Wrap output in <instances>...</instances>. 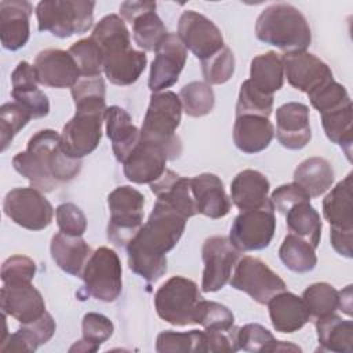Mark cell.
<instances>
[{"label":"cell","instance_id":"obj_9","mask_svg":"<svg viewBox=\"0 0 353 353\" xmlns=\"http://www.w3.org/2000/svg\"><path fill=\"white\" fill-rule=\"evenodd\" d=\"M229 283L261 305H266L274 295L285 291L284 280L263 261L250 255L237 261Z\"/></svg>","mask_w":353,"mask_h":353},{"label":"cell","instance_id":"obj_47","mask_svg":"<svg viewBox=\"0 0 353 353\" xmlns=\"http://www.w3.org/2000/svg\"><path fill=\"white\" fill-rule=\"evenodd\" d=\"M273 110V95L265 94L252 85L250 80L243 81L236 103V116L255 114L269 117Z\"/></svg>","mask_w":353,"mask_h":353},{"label":"cell","instance_id":"obj_5","mask_svg":"<svg viewBox=\"0 0 353 353\" xmlns=\"http://www.w3.org/2000/svg\"><path fill=\"white\" fill-rule=\"evenodd\" d=\"M95 1L87 0H43L36 6L40 32L66 39L85 33L94 22Z\"/></svg>","mask_w":353,"mask_h":353},{"label":"cell","instance_id":"obj_41","mask_svg":"<svg viewBox=\"0 0 353 353\" xmlns=\"http://www.w3.org/2000/svg\"><path fill=\"white\" fill-rule=\"evenodd\" d=\"M131 25L134 41L143 51H154L160 41L167 36V29L156 14V8L142 12L131 22Z\"/></svg>","mask_w":353,"mask_h":353},{"label":"cell","instance_id":"obj_37","mask_svg":"<svg viewBox=\"0 0 353 353\" xmlns=\"http://www.w3.org/2000/svg\"><path fill=\"white\" fill-rule=\"evenodd\" d=\"M321 124L327 138L342 148L347 160H352L353 108L352 102L338 109L321 113Z\"/></svg>","mask_w":353,"mask_h":353},{"label":"cell","instance_id":"obj_2","mask_svg":"<svg viewBox=\"0 0 353 353\" xmlns=\"http://www.w3.org/2000/svg\"><path fill=\"white\" fill-rule=\"evenodd\" d=\"M255 34L262 43L274 46L285 54L306 51L312 41L310 26L305 15L288 3L266 7L256 19Z\"/></svg>","mask_w":353,"mask_h":353},{"label":"cell","instance_id":"obj_60","mask_svg":"<svg viewBox=\"0 0 353 353\" xmlns=\"http://www.w3.org/2000/svg\"><path fill=\"white\" fill-rule=\"evenodd\" d=\"M99 347L97 346V345H94V343H91V342H88V341H85V339H80V341H77L70 349H69V352L70 353H73V352H81V353H90V352H97Z\"/></svg>","mask_w":353,"mask_h":353},{"label":"cell","instance_id":"obj_13","mask_svg":"<svg viewBox=\"0 0 353 353\" xmlns=\"http://www.w3.org/2000/svg\"><path fill=\"white\" fill-rule=\"evenodd\" d=\"M105 112L76 110V114L63 125L61 135L62 150L73 157L83 159L92 153L102 137Z\"/></svg>","mask_w":353,"mask_h":353},{"label":"cell","instance_id":"obj_6","mask_svg":"<svg viewBox=\"0 0 353 353\" xmlns=\"http://www.w3.org/2000/svg\"><path fill=\"white\" fill-rule=\"evenodd\" d=\"M201 301L203 296L197 284L182 276L168 279L154 294V307L159 317L178 327L196 324Z\"/></svg>","mask_w":353,"mask_h":353},{"label":"cell","instance_id":"obj_42","mask_svg":"<svg viewBox=\"0 0 353 353\" xmlns=\"http://www.w3.org/2000/svg\"><path fill=\"white\" fill-rule=\"evenodd\" d=\"M156 350L159 353H189L207 352L205 331L192 330L188 332L163 331L157 335Z\"/></svg>","mask_w":353,"mask_h":353},{"label":"cell","instance_id":"obj_15","mask_svg":"<svg viewBox=\"0 0 353 353\" xmlns=\"http://www.w3.org/2000/svg\"><path fill=\"white\" fill-rule=\"evenodd\" d=\"M154 52L148 85L153 92H160L178 81L186 63L188 51L176 33H167Z\"/></svg>","mask_w":353,"mask_h":353},{"label":"cell","instance_id":"obj_52","mask_svg":"<svg viewBox=\"0 0 353 353\" xmlns=\"http://www.w3.org/2000/svg\"><path fill=\"white\" fill-rule=\"evenodd\" d=\"M36 274V263L25 255H12L1 265V281L6 285L32 283Z\"/></svg>","mask_w":353,"mask_h":353},{"label":"cell","instance_id":"obj_10","mask_svg":"<svg viewBox=\"0 0 353 353\" xmlns=\"http://www.w3.org/2000/svg\"><path fill=\"white\" fill-rule=\"evenodd\" d=\"M276 230L274 207L269 200L263 207L240 211L230 228L229 240L241 252L266 248Z\"/></svg>","mask_w":353,"mask_h":353},{"label":"cell","instance_id":"obj_11","mask_svg":"<svg viewBox=\"0 0 353 353\" xmlns=\"http://www.w3.org/2000/svg\"><path fill=\"white\" fill-rule=\"evenodd\" d=\"M3 210L14 223L28 230L46 229L54 216L51 203L32 186L11 189L4 197Z\"/></svg>","mask_w":353,"mask_h":353},{"label":"cell","instance_id":"obj_1","mask_svg":"<svg viewBox=\"0 0 353 353\" xmlns=\"http://www.w3.org/2000/svg\"><path fill=\"white\" fill-rule=\"evenodd\" d=\"M186 226V218L156 200L154 207L138 233L127 244L128 268L148 283L157 281L167 272V256Z\"/></svg>","mask_w":353,"mask_h":353},{"label":"cell","instance_id":"obj_26","mask_svg":"<svg viewBox=\"0 0 353 353\" xmlns=\"http://www.w3.org/2000/svg\"><path fill=\"white\" fill-rule=\"evenodd\" d=\"M266 305L269 306L273 328L283 334H292L301 330L310 319L302 298L288 291L279 292Z\"/></svg>","mask_w":353,"mask_h":353},{"label":"cell","instance_id":"obj_46","mask_svg":"<svg viewBox=\"0 0 353 353\" xmlns=\"http://www.w3.org/2000/svg\"><path fill=\"white\" fill-rule=\"evenodd\" d=\"M68 51L73 57L81 77L101 76V72H103V54L91 37L76 41Z\"/></svg>","mask_w":353,"mask_h":353},{"label":"cell","instance_id":"obj_24","mask_svg":"<svg viewBox=\"0 0 353 353\" xmlns=\"http://www.w3.org/2000/svg\"><path fill=\"white\" fill-rule=\"evenodd\" d=\"M150 190L156 194L159 201L164 203L186 219L199 214L190 190V179L183 178L171 170H165L159 179L152 182Z\"/></svg>","mask_w":353,"mask_h":353},{"label":"cell","instance_id":"obj_3","mask_svg":"<svg viewBox=\"0 0 353 353\" xmlns=\"http://www.w3.org/2000/svg\"><path fill=\"white\" fill-rule=\"evenodd\" d=\"M182 116L179 95L172 91L153 92L141 127V139L167 149L171 160L179 157L182 143L175 134Z\"/></svg>","mask_w":353,"mask_h":353},{"label":"cell","instance_id":"obj_44","mask_svg":"<svg viewBox=\"0 0 353 353\" xmlns=\"http://www.w3.org/2000/svg\"><path fill=\"white\" fill-rule=\"evenodd\" d=\"M179 99L182 110L190 117H201L208 114L215 105V95L210 84L203 81H192L181 88Z\"/></svg>","mask_w":353,"mask_h":353},{"label":"cell","instance_id":"obj_7","mask_svg":"<svg viewBox=\"0 0 353 353\" xmlns=\"http://www.w3.org/2000/svg\"><path fill=\"white\" fill-rule=\"evenodd\" d=\"M110 218L108 239L117 247H127L143 222V194L131 186H119L108 196Z\"/></svg>","mask_w":353,"mask_h":353},{"label":"cell","instance_id":"obj_57","mask_svg":"<svg viewBox=\"0 0 353 353\" xmlns=\"http://www.w3.org/2000/svg\"><path fill=\"white\" fill-rule=\"evenodd\" d=\"M330 239L331 245L339 255L346 258L353 256V230L331 228Z\"/></svg>","mask_w":353,"mask_h":353},{"label":"cell","instance_id":"obj_59","mask_svg":"<svg viewBox=\"0 0 353 353\" xmlns=\"http://www.w3.org/2000/svg\"><path fill=\"white\" fill-rule=\"evenodd\" d=\"M339 294V307L338 310H342L345 314L352 316V285H346L345 290L338 291Z\"/></svg>","mask_w":353,"mask_h":353},{"label":"cell","instance_id":"obj_58","mask_svg":"<svg viewBox=\"0 0 353 353\" xmlns=\"http://www.w3.org/2000/svg\"><path fill=\"white\" fill-rule=\"evenodd\" d=\"M156 8V3L153 1H124L120 4V15L123 19L128 21L130 23L142 12Z\"/></svg>","mask_w":353,"mask_h":353},{"label":"cell","instance_id":"obj_31","mask_svg":"<svg viewBox=\"0 0 353 353\" xmlns=\"http://www.w3.org/2000/svg\"><path fill=\"white\" fill-rule=\"evenodd\" d=\"M55 321L50 313H44L40 319L22 324L17 332L1 341V352H34L40 345L48 342L55 332Z\"/></svg>","mask_w":353,"mask_h":353},{"label":"cell","instance_id":"obj_40","mask_svg":"<svg viewBox=\"0 0 353 353\" xmlns=\"http://www.w3.org/2000/svg\"><path fill=\"white\" fill-rule=\"evenodd\" d=\"M314 250L316 248L312 247L307 241L290 233L284 237L280 245L279 256L290 270L295 273H307L317 265Z\"/></svg>","mask_w":353,"mask_h":353},{"label":"cell","instance_id":"obj_45","mask_svg":"<svg viewBox=\"0 0 353 353\" xmlns=\"http://www.w3.org/2000/svg\"><path fill=\"white\" fill-rule=\"evenodd\" d=\"M302 301L305 302L310 317L314 319L332 314L339 307L338 290L328 283L310 284L303 291Z\"/></svg>","mask_w":353,"mask_h":353},{"label":"cell","instance_id":"obj_16","mask_svg":"<svg viewBox=\"0 0 353 353\" xmlns=\"http://www.w3.org/2000/svg\"><path fill=\"white\" fill-rule=\"evenodd\" d=\"M284 77L296 90L310 94L334 80L330 66L307 51L288 52L281 57Z\"/></svg>","mask_w":353,"mask_h":353},{"label":"cell","instance_id":"obj_54","mask_svg":"<svg viewBox=\"0 0 353 353\" xmlns=\"http://www.w3.org/2000/svg\"><path fill=\"white\" fill-rule=\"evenodd\" d=\"M83 339L97 345L98 347L113 334V323L101 313H87L81 323Z\"/></svg>","mask_w":353,"mask_h":353},{"label":"cell","instance_id":"obj_34","mask_svg":"<svg viewBox=\"0 0 353 353\" xmlns=\"http://www.w3.org/2000/svg\"><path fill=\"white\" fill-rule=\"evenodd\" d=\"M294 182L310 197H319L331 188L334 182V170L325 159L309 157L295 168Z\"/></svg>","mask_w":353,"mask_h":353},{"label":"cell","instance_id":"obj_55","mask_svg":"<svg viewBox=\"0 0 353 353\" xmlns=\"http://www.w3.org/2000/svg\"><path fill=\"white\" fill-rule=\"evenodd\" d=\"M270 201L276 211L285 215V212L295 204L302 201H310V196L295 182L281 185L273 190Z\"/></svg>","mask_w":353,"mask_h":353},{"label":"cell","instance_id":"obj_17","mask_svg":"<svg viewBox=\"0 0 353 353\" xmlns=\"http://www.w3.org/2000/svg\"><path fill=\"white\" fill-rule=\"evenodd\" d=\"M168 160H171V157L165 148L139 139L138 145L123 163L124 175L132 183L150 185L164 174Z\"/></svg>","mask_w":353,"mask_h":353},{"label":"cell","instance_id":"obj_23","mask_svg":"<svg viewBox=\"0 0 353 353\" xmlns=\"http://www.w3.org/2000/svg\"><path fill=\"white\" fill-rule=\"evenodd\" d=\"M190 190L199 214L218 219L230 211V200L221 178L215 174L204 172L190 178Z\"/></svg>","mask_w":353,"mask_h":353},{"label":"cell","instance_id":"obj_39","mask_svg":"<svg viewBox=\"0 0 353 353\" xmlns=\"http://www.w3.org/2000/svg\"><path fill=\"white\" fill-rule=\"evenodd\" d=\"M239 349L245 352H301V347L290 342L277 341L273 334L261 324L250 323L237 330Z\"/></svg>","mask_w":353,"mask_h":353},{"label":"cell","instance_id":"obj_28","mask_svg":"<svg viewBox=\"0 0 353 353\" xmlns=\"http://www.w3.org/2000/svg\"><path fill=\"white\" fill-rule=\"evenodd\" d=\"M268 178L256 170H243L230 183V197L240 210H255L263 207L270 199Z\"/></svg>","mask_w":353,"mask_h":353},{"label":"cell","instance_id":"obj_27","mask_svg":"<svg viewBox=\"0 0 353 353\" xmlns=\"http://www.w3.org/2000/svg\"><path fill=\"white\" fill-rule=\"evenodd\" d=\"M106 134L117 161L124 163L141 139V131L132 124L131 116L120 106H110L105 112Z\"/></svg>","mask_w":353,"mask_h":353},{"label":"cell","instance_id":"obj_30","mask_svg":"<svg viewBox=\"0 0 353 353\" xmlns=\"http://www.w3.org/2000/svg\"><path fill=\"white\" fill-rule=\"evenodd\" d=\"M146 54L134 48H125L103 57V73L114 85L134 84L146 68Z\"/></svg>","mask_w":353,"mask_h":353},{"label":"cell","instance_id":"obj_32","mask_svg":"<svg viewBox=\"0 0 353 353\" xmlns=\"http://www.w3.org/2000/svg\"><path fill=\"white\" fill-rule=\"evenodd\" d=\"M352 176L347 174L339 181L323 200V214L334 229L353 230V199Z\"/></svg>","mask_w":353,"mask_h":353},{"label":"cell","instance_id":"obj_51","mask_svg":"<svg viewBox=\"0 0 353 353\" xmlns=\"http://www.w3.org/2000/svg\"><path fill=\"white\" fill-rule=\"evenodd\" d=\"M312 106L321 114L334 109H338L346 103H350L349 94L346 88L336 83L335 80H331L330 83L321 85L320 88L314 90L313 92L307 94Z\"/></svg>","mask_w":353,"mask_h":353},{"label":"cell","instance_id":"obj_56","mask_svg":"<svg viewBox=\"0 0 353 353\" xmlns=\"http://www.w3.org/2000/svg\"><path fill=\"white\" fill-rule=\"evenodd\" d=\"M237 327L226 331H205L207 352L214 353H229L239 350L237 343Z\"/></svg>","mask_w":353,"mask_h":353},{"label":"cell","instance_id":"obj_50","mask_svg":"<svg viewBox=\"0 0 353 353\" xmlns=\"http://www.w3.org/2000/svg\"><path fill=\"white\" fill-rule=\"evenodd\" d=\"M196 324L203 325L207 331H226L234 327V316L226 306L203 299L199 306Z\"/></svg>","mask_w":353,"mask_h":353},{"label":"cell","instance_id":"obj_4","mask_svg":"<svg viewBox=\"0 0 353 353\" xmlns=\"http://www.w3.org/2000/svg\"><path fill=\"white\" fill-rule=\"evenodd\" d=\"M61 135L54 130H40L30 137L26 150L12 159L17 172L25 176L32 188L47 193L57 188L58 181L52 175L55 154L59 148Z\"/></svg>","mask_w":353,"mask_h":353},{"label":"cell","instance_id":"obj_14","mask_svg":"<svg viewBox=\"0 0 353 353\" xmlns=\"http://www.w3.org/2000/svg\"><path fill=\"white\" fill-rule=\"evenodd\" d=\"M178 37L192 54L204 61L225 47L219 28L203 14L193 10L182 12L178 22Z\"/></svg>","mask_w":353,"mask_h":353},{"label":"cell","instance_id":"obj_38","mask_svg":"<svg viewBox=\"0 0 353 353\" xmlns=\"http://www.w3.org/2000/svg\"><path fill=\"white\" fill-rule=\"evenodd\" d=\"M91 39L99 46L103 57L131 47L130 32L121 17L109 14L94 28Z\"/></svg>","mask_w":353,"mask_h":353},{"label":"cell","instance_id":"obj_48","mask_svg":"<svg viewBox=\"0 0 353 353\" xmlns=\"http://www.w3.org/2000/svg\"><path fill=\"white\" fill-rule=\"evenodd\" d=\"M32 116L17 102L3 103L0 108V142L4 152L14 137L29 123Z\"/></svg>","mask_w":353,"mask_h":353},{"label":"cell","instance_id":"obj_8","mask_svg":"<svg viewBox=\"0 0 353 353\" xmlns=\"http://www.w3.org/2000/svg\"><path fill=\"white\" fill-rule=\"evenodd\" d=\"M121 273L119 255L109 247L97 248L81 274L85 292L102 302L116 301L121 294Z\"/></svg>","mask_w":353,"mask_h":353},{"label":"cell","instance_id":"obj_49","mask_svg":"<svg viewBox=\"0 0 353 353\" xmlns=\"http://www.w3.org/2000/svg\"><path fill=\"white\" fill-rule=\"evenodd\" d=\"M201 72L207 84H223L234 72V55L229 47L221 48L212 57L201 61Z\"/></svg>","mask_w":353,"mask_h":353},{"label":"cell","instance_id":"obj_35","mask_svg":"<svg viewBox=\"0 0 353 353\" xmlns=\"http://www.w3.org/2000/svg\"><path fill=\"white\" fill-rule=\"evenodd\" d=\"M248 80L262 92L273 95V92L279 91L284 83L281 57L274 51H269L252 58Z\"/></svg>","mask_w":353,"mask_h":353},{"label":"cell","instance_id":"obj_20","mask_svg":"<svg viewBox=\"0 0 353 353\" xmlns=\"http://www.w3.org/2000/svg\"><path fill=\"white\" fill-rule=\"evenodd\" d=\"M276 137L290 150L305 148L310 138L309 108L301 102H287L276 110Z\"/></svg>","mask_w":353,"mask_h":353},{"label":"cell","instance_id":"obj_19","mask_svg":"<svg viewBox=\"0 0 353 353\" xmlns=\"http://www.w3.org/2000/svg\"><path fill=\"white\" fill-rule=\"evenodd\" d=\"M0 306L3 314L14 317L21 324L32 323L46 313L44 298L32 283L3 284Z\"/></svg>","mask_w":353,"mask_h":353},{"label":"cell","instance_id":"obj_12","mask_svg":"<svg viewBox=\"0 0 353 353\" xmlns=\"http://www.w3.org/2000/svg\"><path fill=\"white\" fill-rule=\"evenodd\" d=\"M201 256L204 262L201 290L204 292H215L229 283L240 251L230 243L229 237L212 236L205 239Z\"/></svg>","mask_w":353,"mask_h":353},{"label":"cell","instance_id":"obj_18","mask_svg":"<svg viewBox=\"0 0 353 353\" xmlns=\"http://www.w3.org/2000/svg\"><path fill=\"white\" fill-rule=\"evenodd\" d=\"M33 68L37 81L51 88H72L81 77L69 51L59 48L40 51L34 59Z\"/></svg>","mask_w":353,"mask_h":353},{"label":"cell","instance_id":"obj_43","mask_svg":"<svg viewBox=\"0 0 353 353\" xmlns=\"http://www.w3.org/2000/svg\"><path fill=\"white\" fill-rule=\"evenodd\" d=\"M72 98L76 110H99L106 112L105 105V81L101 76L80 77L72 87Z\"/></svg>","mask_w":353,"mask_h":353},{"label":"cell","instance_id":"obj_22","mask_svg":"<svg viewBox=\"0 0 353 353\" xmlns=\"http://www.w3.org/2000/svg\"><path fill=\"white\" fill-rule=\"evenodd\" d=\"M37 77L33 65L22 61L11 74V95L32 119H40L48 114L50 102L47 95L37 88Z\"/></svg>","mask_w":353,"mask_h":353},{"label":"cell","instance_id":"obj_33","mask_svg":"<svg viewBox=\"0 0 353 353\" xmlns=\"http://www.w3.org/2000/svg\"><path fill=\"white\" fill-rule=\"evenodd\" d=\"M317 339L321 349L350 353L353 347V323L343 320L335 313L316 319Z\"/></svg>","mask_w":353,"mask_h":353},{"label":"cell","instance_id":"obj_25","mask_svg":"<svg viewBox=\"0 0 353 353\" xmlns=\"http://www.w3.org/2000/svg\"><path fill=\"white\" fill-rule=\"evenodd\" d=\"M274 137V127L268 117L255 114L236 116L233 142L239 150L254 154L265 150Z\"/></svg>","mask_w":353,"mask_h":353},{"label":"cell","instance_id":"obj_21","mask_svg":"<svg viewBox=\"0 0 353 353\" xmlns=\"http://www.w3.org/2000/svg\"><path fill=\"white\" fill-rule=\"evenodd\" d=\"M32 11V4L25 0L0 1V40L6 50L17 51L28 43Z\"/></svg>","mask_w":353,"mask_h":353},{"label":"cell","instance_id":"obj_36","mask_svg":"<svg viewBox=\"0 0 353 353\" xmlns=\"http://www.w3.org/2000/svg\"><path fill=\"white\" fill-rule=\"evenodd\" d=\"M285 222L288 230L307 241L312 247L317 248L321 237L323 223L319 212L310 204V201H302L292 205L285 212Z\"/></svg>","mask_w":353,"mask_h":353},{"label":"cell","instance_id":"obj_29","mask_svg":"<svg viewBox=\"0 0 353 353\" xmlns=\"http://www.w3.org/2000/svg\"><path fill=\"white\" fill-rule=\"evenodd\" d=\"M50 250L58 268L72 276L83 274L84 266L92 254L81 236H70L62 232L54 234Z\"/></svg>","mask_w":353,"mask_h":353},{"label":"cell","instance_id":"obj_53","mask_svg":"<svg viewBox=\"0 0 353 353\" xmlns=\"http://www.w3.org/2000/svg\"><path fill=\"white\" fill-rule=\"evenodd\" d=\"M59 232L70 236H83L87 230V218L84 212L73 203H63L55 210Z\"/></svg>","mask_w":353,"mask_h":353}]
</instances>
